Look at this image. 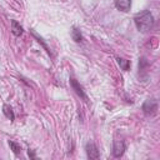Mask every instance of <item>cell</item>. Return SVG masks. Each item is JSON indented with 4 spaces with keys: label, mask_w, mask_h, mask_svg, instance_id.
Masks as SVG:
<instances>
[{
    "label": "cell",
    "mask_w": 160,
    "mask_h": 160,
    "mask_svg": "<svg viewBox=\"0 0 160 160\" xmlns=\"http://www.w3.org/2000/svg\"><path fill=\"white\" fill-rule=\"evenodd\" d=\"M134 21H135V25H136L139 31L146 32L154 25V16L149 10H144V11H141V12L135 15Z\"/></svg>",
    "instance_id": "obj_1"
},
{
    "label": "cell",
    "mask_w": 160,
    "mask_h": 160,
    "mask_svg": "<svg viewBox=\"0 0 160 160\" xmlns=\"http://www.w3.org/2000/svg\"><path fill=\"white\" fill-rule=\"evenodd\" d=\"M158 110V102L152 99H148L144 104H142V111L146 115H154Z\"/></svg>",
    "instance_id": "obj_2"
},
{
    "label": "cell",
    "mask_w": 160,
    "mask_h": 160,
    "mask_svg": "<svg viewBox=\"0 0 160 160\" xmlns=\"http://www.w3.org/2000/svg\"><path fill=\"white\" fill-rule=\"evenodd\" d=\"M125 151V142L122 140H114L112 145V155L115 158H120Z\"/></svg>",
    "instance_id": "obj_3"
},
{
    "label": "cell",
    "mask_w": 160,
    "mask_h": 160,
    "mask_svg": "<svg viewBox=\"0 0 160 160\" xmlns=\"http://www.w3.org/2000/svg\"><path fill=\"white\" fill-rule=\"evenodd\" d=\"M85 149H86L88 158H90V159H99V150H98V148H96V145L94 142H88Z\"/></svg>",
    "instance_id": "obj_4"
},
{
    "label": "cell",
    "mask_w": 160,
    "mask_h": 160,
    "mask_svg": "<svg viewBox=\"0 0 160 160\" xmlns=\"http://www.w3.org/2000/svg\"><path fill=\"white\" fill-rule=\"evenodd\" d=\"M115 6L120 11H128L131 6V0H115Z\"/></svg>",
    "instance_id": "obj_5"
},
{
    "label": "cell",
    "mask_w": 160,
    "mask_h": 160,
    "mask_svg": "<svg viewBox=\"0 0 160 160\" xmlns=\"http://www.w3.org/2000/svg\"><path fill=\"white\" fill-rule=\"evenodd\" d=\"M70 82H71V86L75 89V91H76V92H78V94H79V95H80V96L86 101L88 99H86V96H85V94H84V90H82V88L78 84V81H76L75 79H70Z\"/></svg>",
    "instance_id": "obj_6"
},
{
    "label": "cell",
    "mask_w": 160,
    "mask_h": 160,
    "mask_svg": "<svg viewBox=\"0 0 160 160\" xmlns=\"http://www.w3.org/2000/svg\"><path fill=\"white\" fill-rule=\"evenodd\" d=\"M11 31H12V34H14L15 36H19V35L22 34V28H21V25H20L18 21L12 20V21H11Z\"/></svg>",
    "instance_id": "obj_7"
},
{
    "label": "cell",
    "mask_w": 160,
    "mask_h": 160,
    "mask_svg": "<svg viewBox=\"0 0 160 160\" xmlns=\"http://www.w3.org/2000/svg\"><path fill=\"white\" fill-rule=\"evenodd\" d=\"M116 60H118L119 66H120L122 70H125V71H126V70L130 68V61H129V60H126V59H121V58H118Z\"/></svg>",
    "instance_id": "obj_8"
},
{
    "label": "cell",
    "mask_w": 160,
    "mask_h": 160,
    "mask_svg": "<svg viewBox=\"0 0 160 160\" xmlns=\"http://www.w3.org/2000/svg\"><path fill=\"white\" fill-rule=\"evenodd\" d=\"M71 35H72V39L76 41V42H80L81 41V32H80V30L79 29H76V28H74L72 29V32H71Z\"/></svg>",
    "instance_id": "obj_9"
},
{
    "label": "cell",
    "mask_w": 160,
    "mask_h": 160,
    "mask_svg": "<svg viewBox=\"0 0 160 160\" xmlns=\"http://www.w3.org/2000/svg\"><path fill=\"white\" fill-rule=\"evenodd\" d=\"M2 109H4V114H5L10 120H14V118H15V116H14L12 109H11L10 106H8V105H4V108H2Z\"/></svg>",
    "instance_id": "obj_10"
},
{
    "label": "cell",
    "mask_w": 160,
    "mask_h": 160,
    "mask_svg": "<svg viewBox=\"0 0 160 160\" xmlns=\"http://www.w3.org/2000/svg\"><path fill=\"white\" fill-rule=\"evenodd\" d=\"M9 144H10V146L12 148L14 152H15V154H19V151H20V146H19V145H16V144H15L14 141H10Z\"/></svg>",
    "instance_id": "obj_11"
}]
</instances>
